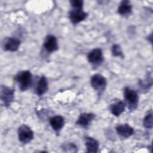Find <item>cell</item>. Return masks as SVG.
<instances>
[{"instance_id": "1", "label": "cell", "mask_w": 153, "mask_h": 153, "mask_svg": "<svg viewBox=\"0 0 153 153\" xmlns=\"http://www.w3.org/2000/svg\"><path fill=\"white\" fill-rule=\"evenodd\" d=\"M15 79L19 84L20 90L23 91L27 90L31 85L32 75L29 71H23L16 76Z\"/></svg>"}, {"instance_id": "2", "label": "cell", "mask_w": 153, "mask_h": 153, "mask_svg": "<svg viewBox=\"0 0 153 153\" xmlns=\"http://www.w3.org/2000/svg\"><path fill=\"white\" fill-rule=\"evenodd\" d=\"M124 96L128 103V109L134 110L138 105L139 97L136 91L131 89L128 87H126L124 89Z\"/></svg>"}, {"instance_id": "3", "label": "cell", "mask_w": 153, "mask_h": 153, "mask_svg": "<svg viewBox=\"0 0 153 153\" xmlns=\"http://www.w3.org/2000/svg\"><path fill=\"white\" fill-rule=\"evenodd\" d=\"M18 137L21 143L26 144L33 139V132L28 126L23 124L18 129Z\"/></svg>"}, {"instance_id": "4", "label": "cell", "mask_w": 153, "mask_h": 153, "mask_svg": "<svg viewBox=\"0 0 153 153\" xmlns=\"http://www.w3.org/2000/svg\"><path fill=\"white\" fill-rule=\"evenodd\" d=\"M90 83L91 87L99 93L103 92L106 86V79L102 75L96 74L91 78Z\"/></svg>"}, {"instance_id": "5", "label": "cell", "mask_w": 153, "mask_h": 153, "mask_svg": "<svg viewBox=\"0 0 153 153\" xmlns=\"http://www.w3.org/2000/svg\"><path fill=\"white\" fill-rule=\"evenodd\" d=\"M1 99L6 107L10 106L13 102L14 89L5 85L1 87Z\"/></svg>"}, {"instance_id": "6", "label": "cell", "mask_w": 153, "mask_h": 153, "mask_svg": "<svg viewBox=\"0 0 153 153\" xmlns=\"http://www.w3.org/2000/svg\"><path fill=\"white\" fill-rule=\"evenodd\" d=\"M69 14L71 22L74 25L83 21L87 16V14L82 10V8H73Z\"/></svg>"}, {"instance_id": "7", "label": "cell", "mask_w": 153, "mask_h": 153, "mask_svg": "<svg viewBox=\"0 0 153 153\" xmlns=\"http://www.w3.org/2000/svg\"><path fill=\"white\" fill-rule=\"evenodd\" d=\"M88 62L93 65H99L103 60L102 51L100 48H94L89 52L87 56Z\"/></svg>"}, {"instance_id": "8", "label": "cell", "mask_w": 153, "mask_h": 153, "mask_svg": "<svg viewBox=\"0 0 153 153\" xmlns=\"http://www.w3.org/2000/svg\"><path fill=\"white\" fill-rule=\"evenodd\" d=\"M94 118L95 115L93 113H82L78 117L76 124L82 127L87 128Z\"/></svg>"}, {"instance_id": "9", "label": "cell", "mask_w": 153, "mask_h": 153, "mask_svg": "<svg viewBox=\"0 0 153 153\" xmlns=\"http://www.w3.org/2000/svg\"><path fill=\"white\" fill-rule=\"evenodd\" d=\"M44 47L47 52L51 53L58 49V44L56 38L52 35L47 36L44 43Z\"/></svg>"}, {"instance_id": "10", "label": "cell", "mask_w": 153, "mask_h": 153, "mask_svg": "<svg viewBox=\"0 0 153 153\" xmlns=\"http://www.w3.org/2000/svg\"><path fill=\"white\" fill-rule=\"evenodd\" d=\"M50 124L55 131L59 133L65 124L64 118L61 115L53 117L50 119Z\"/></svg>"}, {"instance_id": "11", "label": "cell", "mask_w": 153, "mask_h": 153, "mask_svg": "<svg viewBox=\"0 0 153 153\" xmlns=\"http://www.w3.org/2000/svg\"><path fill=\"white\" fill-rule=\"evenodd\" d=\"M20 41L16 38L11 37L9 38L4 44V50L5 51H9L11 52L16 51L20 45Z\"/></svg>"}, {"instance_id": "12", "label": "cell", "mask_w": 153, "mask_h": 153, "mask_svg": "<svg viewBox=\"0 0 153 153\" xmlns=\"http://www.w3.org/2000/svg\"><path fill=\"white\" fill-rule=\"evenodd\" d=\"M117 133L124 138H128L134 133L133 128L127 124L119 125L116 127Z\"/></svg>"}, {"instance_id": "13", "label": "cell", "mask_w": 153, "mask_h": 153, "mask_svg": "<svg viewBox=\"0 0 153 153\" xmlns=\"http://www.w3.org/2000/svg\"><path fill=\"white\" fill-rule=\"evenodd\" d=\"M85 144L87 152L96 153L98 151L99 144L97 140L91 137H85Z\"/></svg>"}, {"instance_id": "14", "label": "cell", "mask_w": 153, "mask_h": 153, "mask_svg": "<svg viewBox=\"0 0 153 153\" xmlns=\"http://www.w3.org/2000/svg\"><path fill=\"white\" fill-rule=\"evenodd\" d=\"M132 11V7L128 1H123L121 2L118 8V13L122 16L127 17L129 16Z\"/></svg>"}, {"instance_id": "15", "label": "cell", "mask_w": 153, "mask_h": 153, "mask_svg": "<svg viewBox=\"0 0 153 153\" xmlns=\"http://www.w3.org/2000/svg\"><path fill=\"white\" fill-rule=\"evenodd\" d=\"M48 90V81L45 76H42L36 85L35 92L37 95L41 96L44 94Z\"/></svg>"}, {"instance_id": "16", "label": "cell", "mask_w": 153, "mask_h": 153, "mask_svg": "<svg viewBox=\"0 0 153 153\" xmlns=\"http://www.w3.org/2000/svg\"><path fill=\"white\" fill-rule=\"evenodd\" d=\"M125 109V103L123 101H118L110 106V110L111 113L116 116L120 115Z\"/></svg>"}, {"instance_id": "17", "label": "cell", "mask_w": 153, "mask_h": 153, "mask_svg": "<svg viewBox=\"0 0 153 153\" xmlns=\"http://www.w3.org/2000/svg\"><path fill=\"white\" fill-rule=\"evenodd\" d=\"M143 125L146 128H152L153 126V118L152 111L148 112V114L143 118Z\"/></svg>"}, {"instance_id": "18", "label": "cell", "mask_w": 153, "mask_h": 153, "mask_svg": "<svg viewBox=\"0 0 153 153\" xmlns=\"http://www.w3.org/2000/svg\"><path fill=\"white\" fill-rule=\"evenodd\" d=\"M62 149L64 152H76L77 151V146L74 143H68L62 145Z\"/></svg>"}, {"instance_id": "19", "label": "cell", "mask_w": 153, "mask_h": 153, "mask_svg": "<svg viewBox=\"0 0 153 153\" xmlns=\"http://www.w3.org/2000/svg\"><path fill=\"white\" fill-rule=\"evenodd\" d=\"M140 87L142 90H148V87H151L152 84V79L151 78V75L150 77H147L145 80L140 81L139 82Z\"/></svg>"}, {"instance_id": "20", "label": "cell", "mask_w": 153, "mask_h": 153, "mask_svg": "<svg viewBox=\"0 0 153 153\" xmlns=\"http://www.w3.org/2000/svg\"><path fill=\"white\" fill-rule=\"evenodd\" d=\"M112 53L114 56L123 57V54L120 46L118 44H114L112 47Z\"/></svg>"}, {"instance_id": "21", "label": "cell", "mask_w": 153, "mask_h": 153, "mask_svg": "<svg viewBox=\"0 0 153 153\" xmlns=\"http://www.w3.org/2000/svg\"><path fill=\"white\" fill-rule=\"evenodd\" d=\"M70 4L73 8H82L83 1L81 0H72L70 1Z\"/></svg>"}]
</instances>
